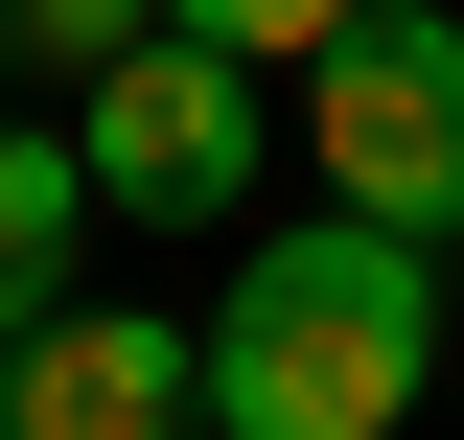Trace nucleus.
I'll use <instances>...</instances> for the list:
<instances>
[{
  "instance_id": "obj_6",
  "label": "nucleus",
  "mask_w": 464,
  "mask_h": 440,
  "mask_svg": "<svg viewBox=\"0 0 464 440\" xmlns=\"http://www.w3.org/2000/svg\"><path fill=\"white\" fill-rule=\"evenodd\" d=\"M163 0H0V70H116Z\"/></svg>"
},
{
  "instance_id": "obj_4",
  "label": "nucleus",
  "mask_w": 464,
  "mask_h": 440,
  "mask_svg": "<svg viewBox=\"0 0 464 440\" xmlns=\"http://www.w3.org/2000/svg\"><path fill=\"white\" fill-rule=\"evenodd\" d=\"M0 440H209V325L163 301H47L0 348Z\"/></svg>"
},
{
  "instance_id": "obj_7",
  "label": "nucleus",
  "mask_w": 464,
  "mask_h": 440,
  "mask_svg": "<svg viewBox=\"0 0 464 440\" xmlns=\"http://www.w3.org/2000/svg\"><path fill=\"white\" fill-rule=\"evenodd\" d=\"M163 24H209V47H256V70H302V47H348L372 0H163Z\"/></svg>"
},
{
  "instance_id": "obj_2",
  "label": "nucleus",
  "mask_w": 464,
  "mask_h": 440,
  "mask_svg": "<svg viewBox=\"0 0 464 440\" xmlns=\"http://www.w3.org/2000/svg\"><path fill=\"white\" fill-rule=\"evenodd\" d=\"M256 47H209V24H140L116 70H70V163H93L116 232H232L256 209Z\"/></svg>"
},
{
  "instance_id": "obj_1",
  "label": "nucleus",
  "mask_w": 464,
  "mask_h": 440,
  "mask_svg": "<svg viewBox=\"0 0 464 440\" xmlns=\"http://www.w3.org/2000/svg\"><path fill=\"white\" fill-rule=\"evenodd\" d=\"M464 348V255L372 209H279L209 301V440H395Z\"/></svg>"
},
{
  "instance_id": "obj_5",
  "label": "nucleus",
  "mask_w": 464,
  "mask_h": 440,
  "mask_svg": "<svg viewBox=\"0 0 464 440\" xmlns=\"http://www.w3.org/2000/svg\"><path fill=\"white\" fill-rule=\"evenodd\" d=\"M93 163H70V116H0V348L47 325V301H93Z\"/></svg>"
},
{
  "instance_id": "obj_3",
  "label": "nucleus",
  "mask_w": 464,
  "mask_h": 440,
  "mask_svg": "<svg viewBox=\"0 0 464 440\" xmlns=\"http://www.w3.org/2000/svg\"><path fill=\"white\" fill-rule=\"evenodd\" d=\"M302 163H325V209L464 255V0H372L348 47H302Z\"/></svg>"
}]
</instances>
